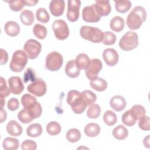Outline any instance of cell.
Segmentation results:
<instances>
[{
	"mask_svg": "<svg viewBox=\"0 0 150 150\" xmlns=\"http://www.w3.org/2000/svg\"><path fill=\"white\" fill-rule=\"evenodd\" d=\"M146 19V12L141 6H137L129 13L127 18V25L131 30H136L141 28Z\"/></svg>",
	"mask_w": 150,
	"mask_h": 150,
	"instance_id": "obj_1",
	"label": "cell"
},
{
	"mask_svg": "<svg viewBox=\"0 0 150 150\" xmlns=\"http://www.w3.org/2000/svg\"><path fill=\"white\" fill-rule=\"evenodd\" d=\"M67 103L71 106L73 111L77 114H82L87 106L81 93L76 90H71L68 92Z\"/></svg>",
	"mask_w": 150,
	"mask_h": 150,
	"instance_id": "obj_2",
	"label": "cell"
},
{
	"mask_svg": "<svg viewBox=\"0 0 150 150\" xmlns=\"http://www.w3.org/2000/svg\"><path fill=\"white\" fill-rule=\"evenodd\" d=\"M80 34L84 39L93 43H100L104 37V32L96 27L82 26L80 30Z\"/></svg>",
	"mask_w": 150,
	"mask_h": 150,
	"instance_id": "obj_3",
	"label": "cell"
},
{
	"mask_svg": "<svg viewBox=\"0 0 150 150\" xmlns=\"http://www.w3.org/2000/svg\"><path fill=\"white\" fill-rule=\"evenodd\" d=\"M28 56L25 52L17 50L12 54L10 62V69L14 72H21L25 68L28 62Z\"/></svg>",
	"mask_w": 150,
	"mask_h": 150,
	"instance_id": "obj_4",
	"label": "cell"
},
{
	"mask_svg": "<svg viewBox=\"0 0 150 150\" xmlns=\"http://www.w3.org/2000/svg\"><path fill=\"white\" fill-rule=\"evenodd\" d=\"M139 44L138 36L132 31L126 32L119 42L120 47L125 51H130L135 49Z\"/></svg>",
	"mask_w": 150,
	"mask_h": 150,
	"instance_id": "obj_5",
	"label": "cell"
},
{
	"mask_svg": "<svg viewBox=\"0 0 150 150\" xmlns=\"http://www.w3.org/2000/svg\"><path fill=\"white\" fill-rule=\"evenodd\" d=\"M63 58L62 55L56 51L50 52L46 57V68L50 71L59 70L63 65Z\"/></svg>",
	"mask_w": 150,
	"mask_h": 150,
	"instance_id": "obj_6",
	"label": "cell"
},
{
	"mask_svg": "<svg viewBox=\"0 0 150 150\" xmlns=\"http://www.w3.org/2000/svg\"><path fill=\"white\" fill-rule=\"evenodd\" d=\"M52 29L55 37L60 40H65L69 35V27L64 20L57 19L54 21L52 24Z\"/></svg>",
	"mask_w": 150,
	"mask_h": 150,
	"instance_id": "obj_7",
	"label": "cell"
},
{
	"mask_svg": "<svg viewBox=\"0 0 150 150\" xmlns=\"http://www.w3.org/2000/svg\"><path fill=\"white\" fill-rule=\"evenodd\" d=\"M23 50L30 59H36L40 54L42 50V45L35 39L28 40L24 46Z\"/></svg>",
	"mask_w": 150,
	"mask_h": 150,
	"instance_id": "obj_8",
	"label": "cell"
},
{
	"mask_svg": "<svg viewBox=\"0 0 150 150\" xmlns=\"http://www.w3.org/2000/svg\"><path fill=\"white\" fill-rule=\"evenodd\" d=\"M28 91L35 96L42 97L46 94L47 87L44 80L40 79H36L27 87Z\"/></svg>",
	"mask_w": 150,
	"mask_h": 150,
	"instance_id": "obj_9",
	"label": "cell"
},
{
	"mask_svg": "<svg viewBox=\"0 0 150 150\" xmlns=\"http://www.w3.org/2000/svg\"><path fill=\"white\" fill-rule=\"evenodd\" d=\"M80 6V1L69 0L67 1V18L69 21L74 22L79 19Z\"/></svg>",
	"mask_w": 150,
	"mask_h": 150,
	"instance_id": "obj_10",
	"label": "cell"
},
{
	"mask_svg": "<svg viewBox=\"0 0 150 150\" xmlns=\"http://www.w3.org/2000/svg\"><path fill=\"white\" fill-rule=\"evenodd\" d=\"M103 67V63L98 59H93L86 69V75L90 80H93L97 77V76Z\"/></svg>",
	"mask_w": 150,
	"mask_h": 150,
	"instance_id": "obj_11",
	"label": "cell"
},
{
	"mask_svg": "<svg viewBox=\"0 0 150 150\" xmlns=\"http://www.w3.org/2000/svg\"><path fill=\"white\" fill-rule=\"evenodd\" d=\"M83 19L86 22L96 23L100 21L101 16L97 13L93 4L91 6H86L82 10Z\"/></svg>",
	"mask_w": 150,
	"mask_h": 150,
	"instance_id": "obj_12",
	"label": "cell"
},
{
	"mask_svg": "<svg viewBox=\"0 0 150 150\" xmlns=\"http://www.w3.org/2000/svg\"><path fill=\"white\" fill-rule=\"evenodd\" d=\"M103 58L109 66H114L117 64L119 59V56L117 52L112 48L105 49L103 53Z\"/></svg>",
	"mask_w": 150,
	"mask_h": 150,
	"instance_id": "obj_13",
	"label": "cell"
},
{
	"mask_svg": "<svg viewBox=\"0 0 150 150\" xmlns=\"http://www.w3.org/2000/svg\"><path fill=\"white\" fill-rule=\"evenodd\" d=\"M8 81L9 88L13 94H20L23 91L24 86L21 77L18 76H12L9 78Z\"/></svg>",
	"mask_w": 150,
	"mask_h": 150,
	"instance_id": "obj_14",
	"label": "cell"
},
{
	"mask_svg": "<svg viewBox=\"0 0 150 150\" xmlns=\"http://www.w3.org/2000/svg\"><path fill=\"white\" fill-rule=\"evenodd\" d=\"M93 5L101 17L106 16L111 12V8L109 1H96V3Z\"/></svg>",
	"mask_w": 150,
	"mask_h": 150,
	"instance_id": "obj_15",
	"label": "cell"
},
{
	"mask_svg": "<svg viewBox=\"0 0 150 150\" xmlns=\"http://www.w3.org/2000/svg\"><path fill=\"white\" fill-rule=\"evenodd\" d=\"M65 2L63 0H53L49 4V10L54 16H61L64 11Z\"/></svg>",
	"mask_w": 150,
	"mask_h": 150,
	"instance_id": "obj_16",
	"label": "cell"
},
{
	"mask_svg": "<svg viewBox=\"0 0 150 150\" xmlns=\"http://www.w3.org/2000/svg\"><path fill=\"white\" fill-rule=\"evenodd\" d=\"M110 104L111 107L116 111H121L123 110L127 105L125 99L121 96H115L112 97L110 101Z\"/></svg>",
	"mask_w": 150,
	"mask_h": 150,
	"instance_id": "obj_17",
	"label": "cell"
},
{
	"mask_svg": "<svg viewBox=\"0 0 150 150\" xmlns=\"http://www.w3.org/2000/svg\"><path fill=\"white\" fill-rule=\"evenodd\" d=\"M7 132L12 136L18 137L22 133V126L15 120H11L6 126Z\"/></svg>",
	"mask_w": 150,
	"mask_h": 150,
	"instance_id": "obj_18",
	"label": "cell"
},
{
	"mask_svg": "<svg viewBox=\"0 0 150 150\" xmlns=\"http://www.w3.org/2000/svg\"><path fill=\"white\" fill-rule=\"evenodd\" d=\"M4 30L8 36L14 37L19 35L20 32V26L17 22L10 21H8L5 24Z\"/></svg>",
	"mask_w": 150,
	"mask_h": 150,
	"instance_id": "obj_19",
	"label": "cell"
},
{
	"mask_svg": "<svg viewBox=\"0 0 150 150\" xmlns=\"http://www.w3.org/2000/svg\"><path fill=\"white\" fill-rule=\"evenodd\" d=\"M65 73L66 75L70 78H76L79 76L80 70L75 64L74 60H69L66 65Z\"/></svg>",
	"mask_w": 150,
	"mask_h": 150,
	"instance_id": "obj_20",
	"label": "cell"
},
{
	"mask_svg": "<svg viewBox=\"0 0 150 150\" xmlns=\"http://www.w3.org/2000/svg\"><path fill=\"white\" fill-rule=\"evenodd\" d=\"M121 120L124 125L128 127H131L135 125L138 119L136 115L130 109L124 112L121 117Z\"/></svg>",
	"mask_w": 150,
	"mask_h": 150,
	"instance_id": "obj_21",
	"label": "cell"
},
{
	"mask_svg": "<svg viewBox=\"0 0 150 150\" xmlns=\"http://www.w3.org/2000/svg\"><path fill=\"white\" fill-rule=\"evenodd\" d=\"M124 26L125 22L124 19L119 16H115L112 18L110 22V27L111 29L116 32L122 31Z\"/></svg>",
	"mask_w": 150,
	"mask_h": 150,
	"instance_id": "obj_22",
	"label": "cell"
},
{
	"mask_svg": "<svg viewBox=\"0 0 150 150\" xmlns=\"http://www.w3.org/2000/svg\"><path fill=\"white\" fill-rule=\"evenodd\" d=\"M90 60L89 57L86 54L80 53L76 56L74 62L80 70H86L88 67Z\"/></svg>",
	"mask_w": 150,
	"mask_h": 150,
	"instance_id": "obj_23",
	"label": "cell"
},
{
	"mask_svg": "<svg viewBox=\"0 0 150 150\" xmlns=\"http://www.w3.org/2000/svg\"><path fill=\"white\" fill-rule=\"evenodd\" d=\"M43 131L42 127L39 123H33L29 125L26 129V134L33 138L39 137Z\"/></svg>",
	"mask_w": 150,
	"mask_h": 150,
	"instance_id": "obj_24",
	"label": "cell"
},
{
	"mask_svg": "<svg viewBox=\"0 0 150 150\" xmlns=\"http://www.w3.org/2000/svg\"><path fill=\"white\" fill-rule=\"evenodd\" d=\"M90 84L92 88L97 91H103L107 87V81L101 77H97L90 80Z\"/></svg>",
	"mask_w": 150,
	"mask_h": 150,
	"instance_id": "obj_25",
	"label": "cell"
},
{
	"mask_svg": "<svg viewBox=\"0 0 150 150\" xmlns=\"http://www.w3.org/2000/svg\"><path fill=\"white\" fill-rule=\"evenodd\" d=\"M84 131L87 137H95L100 134V127L97 124L91 122L86 125Z\"/></svg>",
	"mask_w": 150,
	"mask_h": 150,
	"instance_id": "obj_26",
	"label": "cell"
},
{
	"mask_svg": "<svg viewBox=\"0 0 150 150\" xmlns=\"http://www.w3.org/2000/svg\"><path fill=\"white\" fill-rule=\"evenodd\" d=\"M2 146L5 150H16L19 146V141L15 138L6 137L3 141Z\"/></svg>",
	"mask_w": 150,
	"mask_h": 150,
	"instance_id": "obj_27",
	"label": "cell"
},
{
	"mask_svg": "<svg viewBox=\"0 0 150 150\" xmlns=\"http://www.w3.org/2000/svg\"><path fill=\"white\" fill-rule=\"evenodd\" d=\"M112 134L115 139L118 140H123L128 137V131L124 126L118 125L114 128Z\"/></svg>",
	"mask_w": 150,
	"mask_h": 150,
	"instance_id": "obj_28",
	"label": "cell"
},
{
	"mask_svg": "<svg viewBox=\"0 0 150 150\" xmlns=\"http://www.w3.org/2000/svg\"><path fill=\"white\" fill-rule=\"evenodd\" d=\"M20 19L22 23L26 26L31 25L35 21L33 13L28 9L23 11L20 15Z\"/></svg>",
	"mask_w": 150,
	"mask_h": 150,
	"instance_id": "obj_29",
	"label": "cell"
},
{
	"mask_svg": "<svg viewBox=\"0 0 150 150\" xmlns=\"http://www.w3.org/2000/svg\"><path fill=\"white\" fill-rule=\"evenodd\" d=\"M116 11L121 13H124L128 11L132 6L130 1H114Z\"/></svg>",
	"mask_w": 150,
	"mask_h": 150,
	"instance_id": "obj_30",
	"label": "cell"
},
{
	"mask_svg": "<svg viewBox=\"0 0 150 150\" xmlns=\"http://www.w3.org/2000/svg\"><path fill=\"white\" fill-rule=\"evenodd\" d=\"M35 97L30 94H25L21 97V103L25 108L29 109L33 107L37 103Z\"/></svg>",
	"mask_w": 150,
	"mask_h": 150,
	"instance_id": "obj_31",
	"label": "cell"
},
{
	"mask_svg": "<svg viewBox=\"0 0 150 150\" xmlns=\"http://www.w3.org/2000/svg\"><path fill=\"white\" fill-rule=\"evenodd\" d=\"M101 113V108L97 104H91L88 108L87 111V115L89 118H97Z\"/></svg>",
	"mask_w": 150,
	"mask_h": 150,
	"instance_id": "obj_32",
	"label": "cell"
},
{
	"mask_svg": "<svg viewBox=\"0 0 150 150\" xmlns=\"http://www.w3.org/2000/svg\"><path fill=\"white\" fill-rule=\"evenodd\" d=\"M33 32L35 36L39 39H44L47 35V29L42 25L36 23L33 28Z\"/></svg>",
	"mask_w": 150,
	"mask_h": 150,
	"instance_id": "obj_33",
	"label": "cell"
},
{
	"mask_svg": "<svg viewBox=\"0 0 150 150\" xmlns=\"http://www.w3.org/2000/svg\"><path fill=\"white\" fill-rule=\"evenodd\" d=\"M103 119L104 123L108 126L114 125L117 121L116 114L111 110H107L104 112Z\"/></svg>",
	"mask_w": 150,
	"mask_h": 150,
	"instance_id": "obj_34",
	"label": "cell"
},
{
	"mask_svg": "<svg viewBox=\"0 0 150 150\" xmlns=\"http://www.w3.org/2000/svg\"><path fill=\"white\" fill-rule=\"evenodd\" d=\"M46 131L50 135H57L61 132L60 125L56 121H50L46 125Z\"/></svg>",
	"mask_w": 150,
	"mask_h": 150,
	"instance_id": "obj_35",
	"label": "cell"
},
{
	"mask_svg": "<svg viewBox=\"0 0 150 150\" xmlns=\"http://www.w3.org/2000/svg\"><path fill=\"white\" fill-rule=\"evenodd\" d=\"M81 133L77 128H71L66 133L67 139L72 143L77 142L81 138Z\"/></svg>",
	"mask_w": 150,
	"mask_h": 150,
	"instance_id": "obj_36",
	"label": "cell"
},
{
	"mask_svg": "<svg viewBox=\"0 0 150 150\" xmlns=\"http://www.w3.org/2000/svg\"><path fill=\"white\" fill-rule=\"evenodd\" d=\"M36 18L38 21L42 23H47L50 19V16L46 9L44 8H40L36 11Z\"/></svg>",
	"mask_w": 150,
	"mask_h": 150,
	"instance_id": "obj_37",
	"label": "cell"
},
{
	"mask_svg": "<svg viewBox=\"0 0 150 150\" xmlns=\"http://www.w3.org/2000/svg\"><path fill=\"white\" fill-rule=\"evenodd\" d=\"M81 94L87 105L94 103L97 100V96L91 90H86L83 91Z\"/></svg>",
	"mask_w": 150,
	"mask_h": 150,
	"instance_id": "obj_38",
	"label": "cell"
},
{
	"mask_svg": "<svg viewBox=\"0 0 150 150\" xmlns=\"http://www.w3.org/2000/svg\"><path fill=\"white\" fill-rule=\"evenodd\" d=\"M18 120L23 124H28L32 122L34 119L31 117L27 109L23 108L18 113Z\"/></svg>",
	"mask_w": 150,
	"mask_h": 150,
	"instance_id": "obj_39",
	"label": "cell"
},
{
	"mask_svg": "<svg viewBox=\"0 0 150 150\" xmlns=\"http://www.w3.org/2000/svg\"><path fill=\"white\" fill-rule=\"evenodd\" d=\"M116 41V36L114 33L107 31L104 32V37L102 40V43L105 45H112L115 43Z\"/></svg>",
	"mask_w": 150,
	"mask_h": 150,
	"instance_id": "obj_40",
	"label": "cell"
},
{
	"mask_svg": "<svg viewBox=\"0 0 150 150\" xmlns=\"http://www.w3.org/2000/svg\"><path fill=\"white\" fill-rule=\"evenodd\" d=\"M27 110L29 111V114H30L31 117L33 119L39 118L41 115L42 112V108L39 102H37L36 104L33 107Z\"/></svg>",
	"mask_w": 150,
	"mask_h": 150,
	"instance_id": "obj_41",
	"label": "cell"
},
{
	"mask_svg": "<svg viewBox=\"0 0 150 150\" xmlns=\"http://www.w3.org/2000/svg\"><path fill=\"white\" fill-rule=\"evenodd\" d=\"M6 2L9 4L10 9L14 12H18L21 11L25 5L23 0H14Z\"/></svg>",
	"mask_w": 150,
	"mask_h": 150,
	"instance_id": "obj_42",
	"label": "cell"
},
{
	"mask_svg": "<svg viewBox=\"0 0 150 150\" xmlns=\"http://www.w3.org/2000/svg\"><path fill=\"white\" fill-rule=\"evenodd\" d=\"M11 90L6 85L5 80L1 77V84H0V97L1 98H5L8 97L10 93Z\"/></svg>",
	"mask_w": 150,
	"mask_h": 150,
	"instance_id": "obj_43",
	"label": "cell"
},
{
	"mask_svg": "<svg viewBox=\"0 0 150 150\" xmlns=\"http://www.w3.org/2000/svg\"><path fill=\"white\" fill-rule=\"evenodd\" d=\"M149 122V117L145 115L138 119V127L142 130L149 131L150 129Z\"/></svg>",
	"mask_w": 150,
	"mask_h": 150,
	"instance_id": "obj_44",
	"label": "cell"
},
{
	"mask_svg": "<svg viewBox=\"0 0 150 150\" xmlns=\"http://www.w3.org/2000/svg\"><path fill=\"white\" fill-rule=\"evenodd\" d=\"M131 110L136 115L138 120L141 117L146 115V110L142 105H141L139 104L134 105L131 108Z\"/></svg>",
	"mask_w": 150,
	"mask_h": 150,
	"instance_id": "obj_45",
	"label": "cell"
},
{
	"mask_svg": "<svg viewBox=\"0 0 150 150\" xmlns=\"http://www.w3.org/2000/svg\"><path fill=\"white\" fill-rule=\"evenodd\" d=\"M21 148L23 150H35L37 148L36 142L31 139H26L22 142Z\"/></svg>",
	"mask_w": 150,
	"mask_h": 150,
	"instance_id": "obj_46",
	"label": "cell"
},
{
	"mask_svg": "<svg viewBox=\"0 0 150 150\" xmlns=\"http://www.w3.org/2000/svg\"><path fill=\"white\" fill-rule=\"evenodd\" d=\"M7 107L11 111L16 110L19 107V100L16 98H10L8 101Z\"/></svg>",
	"mask_w": 150,
	"mask_h": 150,
	"instance_id": "obj_47",
	"label": "cell"
},
{
	"mask_svg": "<svg viewBox=\"0 0 150 150\" xmlns=\"http://www.w3.org/2000/svg\"><path fill=\"white\" fill-rule=\"evenodd\" d=\"M35 80H36V79L35 77V74H34L33 70L30 68H28L24 74L25 83H27L28 81H29V80L33 81Z\"/></svg>",
	"mask_w": 150,
	"mask_h": 150,
	"instance_id": "obj_48",
	"label": "cell"
},
{
	"mask_svg": "<svg viewBox=\"0 0 150 150\" xmlns=\"http://www.w3.org/2000/svg\"><path fill=\"white\" fill-rule=\"evenodd\" d=\"M1 64H5L7 63L8 60V54L6 50L3 49H1Z\"/></svg>",
	"mask_w": 150,
	"mask_h": 150,
	"instance_id": "obj_49",
	"label": "cell"
},
{
	"mask_svg": "<svg viewBox=\"0 0 150 150\" xmlns=\"http://www.w3.org/2000/svg\"><path fill=\"white\" fill-rule=\"evenodd\" d=\"M23 2L25 5L26 6H33L35 5L37 3L39 2L38 0H27V1H23Z\"/></svg>",
	"mask_w": 150,
	"mask_h": 150,
	"instance_id": "obj_50",
	"label": "cell"
},
{
	"mask_svg": "<svg viewBox=\"0 0 150 150\" xmlns=\"http://www.w3.org/2000/svg\"><path fill=\"white\" fill-rule=\"evenodd\" d=\"M1 123H2L6 119V112L5 110H4L3 108H1Z\"/></svg>",
	"mask_w": 150,
	"mask_h": 150,
	"instance_id": "obj_51",
	"label": "cell"
},
{
	"mask_svg": "<svg viewBox=\"0 0 150 150\" xmlns=\"http://www.w3.org/2000/svg\"><path fill=\"white\" fill-rule=\"evenodd\" d=\"M143 143L145 147L149 148V135H147L146 137L144 138Z\"/></svg>",
	"mask_w": 150,
	"mask_h": 150,
	"instance_id": "obj_52",
	"label": "cell"
}]
</instances>
